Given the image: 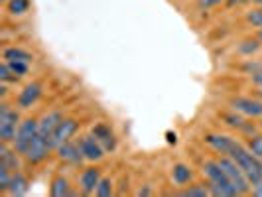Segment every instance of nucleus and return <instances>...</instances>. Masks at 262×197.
Segmentation results:
<instances>
[{"label": "nucleus", "instance_id": "obj_12", "mask_svg": "<svg viewBox=\"0 0 262 197\" xmlns=\"http://www.w3.org/2000/svg\"><path fill=\"white\" fill-rule=\"evenodd\" d=\"M63 120V115L59 113V111H52V113H48V115H43L41 120H39V134L43 136V138H52L53 130L57 128V124Z\"/></svg>", "mask_w": 262, "mask_h": 197}, {"label": "nucleus", "instance_id": "obj_6", "mask_svg": "<svg viewBox=\"0 0 262 197\" xmlns=\"http://www.w3.org/2000/svg\"><path fill=\"white\" fill-rule=\"evenodd\" d=\"M50 150H52L50 140H48V138H43V136L38 132V136L32 140V144H30V148L26 150L24 158H26L30 164H39V162H43V160L48 158Z\"/></svg>", "mask_w": 262, "mask_h": 197}, {"label": "nucleus", "instance_id": "obj_19", "mask_svg": "<svg viewBox=\"0 0 262 197\" xmlns=\"http://www.w3.org/2000/svg\"><path fill=\"white\" fill-rule=\"evenodd\" d=\"M171 178H173V182L178 185H185L191 182L193 171L189 170L185 164H178V166H173V170H171Z\"/></svg>", "mask_w": 262, "mask_h": 197}, {"label": "nucleus", "instance_id": "obj_24", "mask_svg": "<svg viewBox=\"0 0 262 197\" xmlns=\"http://www.w3.org/2000/svg\"><path fill=\"white\" fill-rule=\"evenodd\" d=\"M95 193H97L99 197H111L113 195V182L106 180V178H101V182H99V185H97Z\"/></svg>", "mask_w": 262, "mask_h": 197}, {"label": "nucleus", "instance_id": "obj_13", "mask_svg": "<svg viewBox=\"0 0 262 197\" xmlns=\"http://www.w3.org/2000/svg\"><path fill=\"white\" fill-rule=\"evenodd\" d=\"M93 136L101 142V146H103L105 150H115L117 138H115V132L111 130V126H106L103 122L95 124V126H93Z\"/></svg>", "mask_w": 262, "mask_h": 197}, {"label": "nucleus", "instance_id": "obj_14", "mask_svg": "<svg viewBox=\"0 0 262 197\" xmlns=\"http://www.w3.org/2000/svg\"><path fill=\"white\" fill-rule=\"evenodd\" d=\"M39 95H41V85L39 83H30L18 95V106L20 108H30L39 99Z\"/></svg>", "mask_w": 262, "mask_h": 197}, {"label": "nucleus", "instance_id": "obj_29", "mask_svg": "<svg viewBox=\"0 0 262 197\" xmlns=\"http://www.w3.org/2000/svg\"><path fill=\"white\" fill-rule=\"evenodd\" d=\"M225 118H227V124H229V126H236V128H245V120H243V118L233 117V115H229V117H225Z\"/></svg>", "mask_w": 262, "mask_h": 197}, {"label": "nucleus", "instance_id": "obj_11", "mask_svg": "<svg viewBox=\"0 0 262 197\" xmlns=\"http://www.w3.org/2000/svg\"><path fill=\"white\" fill-rule=\"evenodd\" d=\"M99 182H101V170L99 168H87V170L81 173V178H79L81 191L85 195H91V193H95Z\"/></svg>", "mask_w": 262, "mask_h": 197}, {"label": "nucleus", "instance_id": "obj_15", "mask_svg": "<svg viewBox=\"0 0 262 197\" xmlns=\"http://www.w3.org/2000/svg\"><path fill=\"white\" fill-rule=\"evenodd\" d=\"M205 142H207L213 150H217L219 154H229L233 144H235V140H233L231 136H225V134H207V136H205Z\"/></svg>", "mask_w": 262, "mask_h": 197}, {"label": "nucleus", "instance_id": "obj_26", "mask_svg": "<svg viewBox=\"0 0 262 197\" xmlns=\"http://www.w3.org/2000/svg\"><path fill=\"white\" fill-rule=\"evenodd\" d=\"M20 77H16L12 73V69L8 67V63L6 61H2V65H0V81L2 83H16Z\"/></svg>", "mask_w": 262, "mask_h": 197}, {"label": "nucleus", "instance_id": "obj_5", "mask_svg": "<svg viewBox=\"0 0 262 197\" xmlns=\"http://www.w3.org/2000/svg\"><path fill=\"white\" fill-rule=\"evenodd\" d=\"M20 126V117L18 113L8 105H0V140L2 142H14L16 132Z\"/></svg>", "mask_w": 262, "mask_h": 197}, {"label": "nucleus", "instance_id": "obj_8", "mask_svg": "<svg viewBox=\"0 0 262 197\" xmlns=\"http://www.w3.org/2000/svg\"><path fill=\"white\" fill-rule=\"evenodd\" d=\"M231 106L236 113H243L247 117H262V101L250 99V97H235L231 101Z\"/></svg>", "mask_w": 262, "mask_h": 197}, {"label": "nucleus", "instance_id": "obj_22", "mask_svg": "<svg viewBox=\"0 0 262 197\" xmlns=\"http://www.w3.org/2000/svg\"><path fill=\"white\" fill-rule=\"evenodd\" d=\"M209 193H211L209 187H205V185H191V187L184 189L180 195H184V197H207Z\"/></svg>", "mask_w": 262, "mask_h": 197}, {"label": "nucleus", "instance_id": "obj_23", "mask_svg": "<svg viewBox=\"0 0 262 197\" xmlns=\"http://www.w3.org/2000/svg\"><path fill=\"white\" fill-rule=\"evenodd\" d=\"M12 173H14V171L10 170L8 166L0 164V191H6V189H8L10 180H12Z\"/></svg>", "mask_w": 262, "mask_h": 197}, {"label": "nucleus", "instance_id": "obj_34", "mask_svg": "<svg viewBox=\"0 0 262 197\" xmlns=\"http://www.w3.org/2000/svg\"><path fill=\"white\" fill-rule=\"evenodd\" d=\"M168 142H176V134H171V132H168Z\"/></svg>", "mask_w": 262, "mask_h": 197}, {"label": "nucleus", "instance_id": "obj_1", "mask_svg": "<svg viewBox=\"0 0 262 197\" xmlns=\"http://www.w3.org/2000/svg\"><path fill=\"white\" fill-rule=\"evenodd\" d=\"M205 176L209 178V191L217 197H235L238 195V191L235 189V185L231 184V180L227 178L225 170L219 166V162H205L203 166Z\"/></svg>", "mask_w": 262, "mask_h": 197}, {"label": "nucleus", "instance_id": "obj_20", "mask_svg": "<svg viewBox=\"0 0 262 197\" xmlns=\"http://www.w3.org/2000/svg\"><path fill=\"white\" fill-rule=\"evenodd\" d=\"M50 193L53 197H66V195H71V189H69V182H67L63 176H59V178H55L52 182V187H50Z\"/></svg>", "mask_w": 262, "mask_h": 197}, {"label": "nucleus", "instance_id": "obj_4", "mask_svg": "<svg viewBox=\"0 0 262 197\" xmlns=\"http://www.w3.org/2000/svg\"><path fill=\"white\" fill-rule=\"evenodd\" d=\"M39 132V120L36 118H26L24 122H20V126H18V132H16V138H14V150L18 152V154H26V150L30 148L32 144V140L38 136Z\"/></svg>", "mask_w": 262, "mask_h": 197}, {"label": "nucleus", "instance_id": "obj_28", "mask_svg": "<svg viewBox=\"0 0 262 197\" xmlns=\"http://www.w3.org/2000/svg\"><path fill=\"white\" fill-rule=\"evenodd\" d=\"M247 20H249L252 26L262 28V6H260V8H256V10H252V12H249Z\"/></svg>", "mask_w": 262, "mask_h": 197}, {"label": "nucleus", "instance_id": "obj_18", "mask_svg": "<svg viewBox=\"0 0 262 197\" xmlns=\"http://www.w3.org/2000/svg\"><path fill=\"white\" fill-rule=\"evenodd\" d=\"M4 59L6 61H24V63H30L34 59V55L22 48H6L4 50Z\"/></svg>", "mask_w": 262, "mask_h": 197}, {"label": "nucleus", "instance_id": "obj_35", "mask_svg": "<svg viewBox=\"0 0 262 197\" xmlns=\"http://www.w3.org/2000/svg\"><path fill=\"white\" fill-rule=\"evenodd\" d=\"M254 4H258V6H262V0H252Z\"/></svg>", "mask_w": 262, "mask_h": 197}, {"label": "nucleus", "instance_id": "obj_27", "mask_svg": "<svg viewBox=\"0 0 262 197\" xmlns=\"http://www.w3.org/2000/svg\"><path fill=\"white\" fill-rule=\"evenodd\" d=\"M249 150L256 158H262V136H254V138H250Z\"/></svg>", "mask_w": 262, "mask_h": 197}, {"label": "nucleus", "instance_id": "obj_21", "mask_svg": "<svg viewBox=\"0 0 262 197\" xmlns=\"http://www.w3.org/2000/svg\"><path fill=\"white\" fill-rule=\"evenodd\" d=\"M30 2L28 0H8V12L12 16H20V14L28 12Z\"/></svg>", "mask_w": 262, "mask_h": 197}, {"label": "nucleus", "instance_id": "obj_36", "mask_svg": "<svg viewBox=\"0 0 262 197\" xmlns=\"http://www.w3.org/2000/svg\"><path fill=\"white\" fill-rule=\"evenodd\" d=\"M258 38H260V41H262V32H260V36H258Z\"/></svg>", "mask_w": 262, "mask_h": 197}, {"label": "nucleus", "instance_id": "obj_7", "mask_svg": "<svg viewBox=\"0 0 262 197\" xmlns=\"http://www.w3.org/2000/svg\"><path fill=\"white\" fill-rule=\"evenodd\" d=\"M77 126H79L77 120H73V118H63V120L57 124V128L53 130L52 138H50L52 148H57V146H61L63 142H67V140H71V136L77 132Z\"/></svg>", "mask_w": 262, "mask_h": 197}, {"label": "nucleus", "instance_id": "obj_10", "mask_svg": "<svg viewBox=\"0 0 262 197\" xmlns=\"http://www.w3.org/2000/svg\"><path fill=\"white\" fill-rule=\"evenodd\" d=\"M55 150H57V156H59V160L69 162V164H73V166H79V164L85 160L83 152H81V146H79V142H71V140H67V142H63L61 146H57Z\"/></svg>", "mask_w": 262, "mask_h": 197}, {"label": "nucleus", "instance_id": "obj_32", "mask_svg": "<svg viewBox=\"0 0 262 197\" xmlns=\"http://www.w3.org/2000/svg\"><path fill=\"white\" fill-rule=\"evenodd\" d=\"M136 195H138V197L152 195V189H150V187H148V185H146V187H142V189H138V191H136Z\"/></svg>", "mask_w": 262, "mask_h": 197}, {"label": "nucleus", "instance_id": "obj_25", "mask_svg": "<svg viewBox=\"0 0 262 197\" xmlns=\"http://www.w3.org/2000/svg\"><path fill=\"white\" fill-rule=\"evenodd\" d=\"M6 61V59H4ZM8 67L12 69V73L16 77H24L28 71H30V63H24V61H6Z\"/></svg>", "mask_w": 262, "mask_h": 197}, {"label": "nucleus", "instance_id": "obj_37", "mask_svg": "<svg viewBox=\"0 0 262 197\" xmlns=\"http://www.w3.org/2000/svg\"><path fill=\"white\" fill-rule=\"evenodd\" d=\"M0 2H8V0H0Z\"/></svg>", "mask_w": 262, "mask_h": 197}, {"label": "nucleus", "instance_id": "obj_17", "mask_svg": "<svg viewBox=\"0 0 262 197\" xmlns=\"http://www.w3.org/2000/svg\"><path fill=\"white\" fill-rule=\"evenodd\" d=\"M0 164L8 166L12 171L20 170V162H18V156H16V150H10L6 142L0 144Z\"/></svg>", "mask_w": 262, "mask_h": 197}, {"label": "nucleus", "instance_id": "obj_31", "mask_svg": "<svg viewBox=\"0 0 262 197\" xmlns=\"http://www.w3.org/2000/svg\"><path fill=\"white\" fill-rule=\"evenodd\" d=\"M252 195L262 197V182H258V184L252 185Z\"/></svg>", "mask_w": 262, "mask_h": 197}, {"label": "nucleus", "instance_id": "obj_9", "mask_svg": "<svg viewBox=\"0 0 262 197\" xmlns=\"http://www.w3.org/2000/svg\"><path fill=\"white\" fill-rule=\"evenodd\" d=\"M79 146H81V152H83L85 160L95 162V160H101V158L105 156V148L101 146V142H99L93 134L81 136V138H79Z\"/></svg>", "mask_w": 262, "mask_h": 197}, {"label": "nucleus", "instance_id": "obj_30", "mask_svg": "<svg viewBox=\"0 0 262 197\" xmlns=\"http://www.w3.org/2000/svg\"><path fill=\"white\" fill-rule=\"evenodd\" d=\"M225 0H197L199 8H209V6H215V4H221Z\"/></svg>", "mask_w": 262, "mask_h": 197}, {"label": "nucleus", "instance_id": "obj_3", "mask_svg": "<svg viewBox=\"0 0 262 197\" xmlns=\"http://www.w3.org/2000/svg\"><path fill=\"white\" fill-rule=\"evenodd\" d=\"M219 162V166L225 170V173H227V178L231 180V184L235 185V189L238 191V195H245V193H249L250 191V182L249 178H247V173H245V170L236 164L235 160L231 156H223L221 160H217Z\"/></svg>", "mask_w": 262, "mask_h": 197}, {"label": "nucleus", "instance_id": "obj_2", "mask_svg": "<svg viewBox=\"0 0 262 197\" xmlns=\"http://www.w3.org/2000/svg\"><path fill=\"white\" fill-rule=\"evenodd\" d=\"M227 156L233 158L236 164H238V166L245 170V173H247V178H249V182L252 185L258 184V182H262V164H260V160L254 156L250 150H247L243 144L235 142V144H233V148H231V152H229Z\"/></svg>", "mask_w": 262, "mask_h": 197}, {"label": "nucleus", "instance_id": "obj_16", "mask_svg": "<svg viewBox=\"0 0 262 197\" xmlns=\"http://www.w3.org/2000/svg\"><path fill=\"white\" fill-rule=\"evenodd\" d=\"M6 193L12 197H22L28 193V180L24 173L20 171H14L12 173V180H10V185L6 189Z\"/></svg>", "mask_w": 262, "mask_h": 197}, {"label": "nucleus", "instance_id": "obj_33", "mask_svg": "<svg viewBox=\"0 0 262 197\" xmlns=\"http://www.w3.org/2000/svg\"><path fill=\"white\" fill-rule=\"evenodd\" d=\"M231 6H236V4H245V2H252V0H227Z\"/></svg>", "mask_w": 262, "mask_h": 197}]
</instances>
